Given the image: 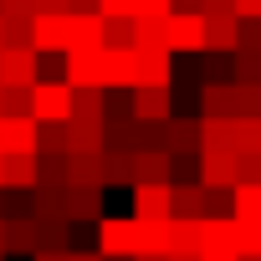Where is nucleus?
<instances>
[{
    "instance_id": "nucleus-15",
    "label": "nucleus",
    "mask_w": 261,
    "mask_h": 261,
    "mask_svg": "<svg viewBox=\"0 0 261 261\" xmlns=\"http://www.w3.org/2000/svg\"><path fill=\"white\" fill-rule=\"evenodd\" d=\"M164 256H200V220H164Z\"/></svg>"
},
{
    "instance_id": "nucleus-42",
    "label": "nucleus",
    "mask_w": 261,
    "mask_h": 261,
    "mask_svg": "<svg viewBox=\"0 0 261 261\" xmlns=\"http://www.w3.org/2000/svg\"><path fill=\"white\" fill-rule=\"evenodd\" d=\"M97 16H102V21H113V16H128V21H134V0H97Z\"/></svg>"
},
{
    "instance_id": "nucleus-43",
    "label": "nucleus",
    "mask_w": 261,
    "mask_h": 261,
    "mask_svg": "<svg viewBox=\"0 0 261 261\" xmlns=\"http://www.w3.org/2000/svg\"><path fill=\"white\" fill-rule=\"evenodd\" d=\"M0 16H36V0H0Z\"/></svg>"
},
{
    "instance_id": "nucleus-29",
    "label": "nucleus",
    "mask_w": 261,
    "mask_h": 261,
    "mask_svg": "<svg viewBox=\"0 0 261 261\" xmlns=\"http://www.w3.org/2000/svg\"><path fill=\"white\" fill-rule=\"evenodd\" d=\"M102 51H134V21L128 16L102 21Z\"/></svg>"
},
{
    "instance_id": "nucleus-47",
    "label": "nucleus",
    "mask_w": 261,
    "mask_h": 261,
    "mask_svg": "<svg viewBox=\"0 0 261 261\" xmlns=\"http://www.w3.org/2000/svg\"><path fill=\"white\" fill-rule=\"evenodd\" d=\"M67 0H36V16H62Z\"/></svg>"
},
{
    "instance_id": "nucleus-19",
    "label": "nucleus",
    "mask_w": 261,
    "mask_h": 261,
    "mask_svg": "<svg viewBox=\"0 0 261 261\" xmlns=\"http://www.w3.org/2000/svg\"><path fill=\"white\" fill-rule=\"evenodd\" d=\"M200 118H236V82H200Z\"/></svg>"
},
{
    "instance_id": "nucleus-57",
    "label": "nucleus",
    "mask_w": 261,
    "mask_h": 261,
    "mask_svg": "<svg viewBox=\"0 0 261 261\" xmlns=\"http://www.w3.org/2000/svg\"><path fill=\"white\" fill-rule=\"evenodd\" d=\"M0 261H6V256H0Z\"/></svg>"
},
{
    "instance_id": "nucleus-8",
    "label": "nucleus",
    "mask_w": 261,
    "mask_h": 261,
    "mask_svg": "<svg viewBox=\"0 0 261 261\" xmlns=\"http://www.w3.org/2000/svg\"><path fill=\"white\" fill-rule=\"evenodd\" d=\"M128 113H134L139 123H169L174 118V92L169 87H134V108H128Z\"/></svg>"
},
{
    "instance_id": "nucleus-33",
    "label": "nucleus",
    "mask_w": 261,
    "mask_h": 261,
    "mask_svg": "<svg viewBox=\"0 0 261 261\" xmlns=\"http://www.w3.org/2000/svg\"><path fill=\"white\" fill-rule=\"evenodd\" d=\"M0 41L6 46H31V16H0Z\"/></svg>"
},
{
    "instance_id": "nucleus-16",
    "label": "nucleus",
    "mask_w": 261,
    "mask_h": 261,
    "mask_svg": "<svg viewBox=\"0 0 261 261\" xmlns=\"http://www.w3.org/2000/svg\"><path fill=\"white\" fill-rule=\"evenodd\" d=\"M174 174V159L164 149H139L134 154V185H169Z\"/></svg>"
},
{
    "instance_id": "nucleus-9",
    "label": "nucleus",
    "mask_w": 261,
    "mask_h": 261,
    "mask_svg": "<svg viewBox=\"0 0 261 261\" xmlns=\"http://www.w3.org/2000/svg\"><path fill=\"white\" fill-rule=\"evenodd\" d=\"M62 220L67 225H82V220H102V190H82V185H67L62 190Z\"/></svg>"
},
{
    "instance_id": "nucleus-45",
    "label": "nucleus",
    "mask_w": 261,
    "mask_h": 261,
    "mask_svg": "<svg viewBox=\"0 0 261 261\" xmlns=\"http://www.w3.org/2000/svg\"><path fill=\"white\" fill-rule=\"evenodd\" d=\"M205 82H225V62L210 51V62H205Z\"/></svg>"
},
{
    "instance_id": "nucleus-18",
    "label": "nucleus",
    "mask_w": 261,
    "mask_h": 261,
    "mask_svg": "<svg viewBox=\"0 0 261 261\" xmlns=\"http://www.w3.org/2000/svg\"><path fill=\"white\" fill-rule=\"evenodd\" d=\"M0 190H36V154H0Z\"/></svg>"
},
{
    "instance_id": "nucleus-5",
    "label": "nucleus",
    "mask_w": 261,
    "mask_h": 261,
    "mask_svg": "<svg viewBox=\"0 0 261 261\" xmlns=\"http://www.w3.org/2000/svg\"><path fill=\"white\" fill-rule=\"evenodd\" d=\"M164 46H169V57L174 51H205V16L169 11L164 16Z\"/></svg>"
},
{
    "instance_id": "nucleus-20",
    "label": "nucleus",
    "mask_w": 261,
    "mask_h": 261,
    "mask_svg": "<svg viewBox=\"0 0 261 261\" xmlns=\"http://www.w3.org/2000/svg\"><path fill=\"white\" fill-rule=\"evenodd\" d=\"M200 149L236 154V118H200Z\"/></svg>"
},
{
    "instance_id": "nucleus-53",
    "label": "nucleus",
    "mask_w": 261,
    "mask_h": 261,
    "mask_svg": "<svg viewBox=\"0 0 261 261\" xmlns=\"http://www.w3.org/2000/svg\"><path fill=\"white\" fill-rule=\"evenodd\" d=\"M139 261H164V256H139Z\"/></svg>"
},
{
    "instance_id": "nucleus-38",
    "label": "nucleus",
    "mask_w": 261,
    "mask_h": 261,
    "mask_svg": "<svg viewBox=\"0 0 261 261\" xmlns=\"http://www.w3.org/2000/svg\"><path fill=\"white\" fill-rule=\"evenodd\" d=\"M139 256H164V225H144L139 220Z\"/></svg>"
},
{
    "instance_id": "nucleus-24",
    "label": "nucleus",
    "mask_w": 261,
    "mask_h": 261,
    "mask_svg": "<svg viewBox=\"0 0 261 261\" xmlns=\"http://www.w3.org/2000/svg\"><path fill=\"white\" fill-rule=\"evenodd\" d=\"M67 154H102V123L67 118Z\"/></svg>"
},
{
    "instance_id": "nucleus-49",
    "label": "nucleus",
    "mask_w": 261,
    "mask_h": 261,
    "mask_svg": "<svg viewBox=\"0 0 261 261\" xmlns=\"http://www.w3.org/2000/svg\"><path fill=\"white\" fill-rule=\"evenodd\" d=\"M200 261H236V251H200Z\"/></svg>"
},
{
    "instance_id": "nucleus-2",
    "label": "nucleus",
    "mask_w": 261,
    "mask_h": 261,
    "mask_svg": "<svg viewBox=\"0 0 261 261\" xmlns=\"http://www.w3.org/2000/svg\"><path fill=\"white\" fill-rule=\"evenodd\" d=\"M31 51L36 57H67L72 51V16H31Z\"/></svg>"
},
{
    "instance_id": "nucleus-23",
    "label": "nucleus",
    "mask_w": 261,
    "mask_h": 261,
    "mask_svg": "<svg viewBox=\"0 0 261 261\" xmlns=\"http://www.w3.org/2000/svg\"><path fill=\"white\" fill-rule=\"evenodd\" d=\"M67 185L102 190V154H67Z\"/></svg>"
},
{
    "instance_id": "nucleus-6",
    "label": "nucleus",
    "mask_w": 261,
    "mask_h": 261,
    "mask_svg": "<svg viewBox=\"0 0 261 261\" xmlns=\"http://www.w3.org/2000/svg\"><path fill=\"white\" fill-rule=\"evenodd\" d=\"M159 149H164L169 159L200 154V118H169V123L159 128Z\"/></svg>"
},
{
    "instance_id": "nucleus-3",
    "label": "nucleus",
    "mask_w": 261,
    "mask_h": 261,
    "mask_svg": "<svg viewBox=\"0 0 261 261\" xmlns=\"http://www.w3.org/2000/svg\"><path fill=\"white\" fill-rule=\"evenodd\" d=\"M31 118L36 123H67L72 118V87L57 82H31Z\"/></svg>"
},
{
    "instance_id": "nucleus-52",
    "label": "nucleus",
    "mask_w": 261,
    "mask_h": 261,
    "mask_svg": "<svg viewBox=\"0 0 261 261\" xmlns=\"http://www.w3.org/2000/svg\"><path fill=\"white\" fill-rule=\"evenodd\" d=\"M164 261H200V256H164Z\"/></svg>"
},
{
    "instance_id": "nucleus-25",
    "label": "nucleus",
    "mask_w": 261,
    "mask_h": 261,
    "mask_svg": "<svg viewBox=\"0 0 261 261\" xmlns=\"http://www.w3.org/2000/svg\"><path fill=\"white\" fill-rule=\"evenodd\" d=\"M102 113H108V92L102 87H72V118L102 123Z\"/></svg>"
},
{
    "instance_id": "nucleus-30",
    "label": "nucleus",
    "mask_w": 261,
    "mask_h": 261,
    "mask_svg": "<svg viewBox=\"0 0 261 261\" xmlns=\"http://www.w3.org/2000/svg\"><path fill=\"white\" fill-rule=\"evenodd\" d=\"M77 46H102V16L87 11V16H72V51Z\"/></svg>"
},
{
    "instance_id": "nucleus-21",
    "label": "nucleus",
    "mask_w": 261,
    "mask_h": 261,
    "mask_svg": "<svg viewBox=\"0 0 261 261\" xmlns=\"http://www.w3.org/2000/svg\"><path fill=\"white\" fill-rule=\"evenodd\" d=\"M200 251H236V220L230 215H205L200 220Z\"/></svg>"
},
{
    "instance_id": "nucleus-54",
    "label": "nucleus",
    "mask_w": 261,
    "mask_h": 261,
    "mask_svg": "<svg viewBox=\"0 0 261 261\" xmlns=\"http://www.w3.org/2000/svg\"><path fill=\"white\" fill-rule=\"evenodd\" d=\"M236 261H261V256H236Z\"/></svg>"
},
{
    "instance_id": "nucleus-32",
    "label": "nucleus",
    "mask_w": 261,
    "mask_h": 261,
    "mask_svg": "<svg viewBox=\"0 0 261 261\" xmlns=\"http://www.w3.org/2000/svg\"><path fill=\"white\" fill-rule=\"evenodd\" d=\"M108 87H134V51H108Z\"/></svg>"
},
{
    "instance_id": "nucleus-36",
    "label": "nucleus",
    "mask_w": 261,
    "mask_h": 261,
    "mask_svg": "<svg viewBox=\"0 0 261 261\" xmlns=\"http://www.w3.org/2000/svg\"><path fill=\"white\" fill-rule=\"evenodd\" d=\"M236 256H261V220H236Z\"/></svg>"
},
{
    "instance_id": "nucleus-13",
    "label": "nucleus",
    "mask_w": 261,
    "mask_h": 261,
    "mask_svg": "<svg viewBox=\"0 0 261 261\" xmlns=\"http://www.w3.org/2000/svg\"><path fill=\"white\" fill-rule=\"evenodd\" d=\"M0 154H36V118H0Z\"/></svg>"
},
{
    "instance_id": "nucleus-35",
    "label": "nucleus",
    "mask_w": 261,
    "mask_h": 261,
    "mask_svg": "<svg viewBox=\"0 0 261 261\" xmlns=\"http://www.w3.org/2000/svg\"><path fill=\"white\" fill-rule=\"evenodd\" d=\"M134 46L139 51H159L164 46V21H134ZM169 51V46H164Z\"/></svg>"
},
{
    "instance_id": "nucleus-50",
    "label": "nucleus",
    "mask_w": 261,
    "mask_h": 261,
    "mask_svg": "<svg viewBox=\"0 0 261 261\" xmlns=\"http://www.w3.org/2000/svg\"><path fill=\"white\" fill-rule=\"evenodd\" d=\"M67 261H102V256H97V251H77V246H72V251H67Z\"/></svg>"
},
{
    "instance_id": "nucleus-56",
    "label": "nucleus",
    "mask_w": 261,
    "mask_h": 261,
    "mask_svg": "<svg viewBox=\"0 0 261 261\" xmlns=\"http://www.w3.org/2000/svg\"><path fill=\"white\" fill-rule=\"evenodd\" d=\"M0 46H6V41H0Z\"/></svg>"
},
{
    "instance_id": "nucleus-31",
    "label": "nucleus",
    "mask_w": 261,
    "mask_h": 261,
    "mask_svg": "<svg viewBox=\"0 0 261 261\" xmlns=\"http://www.w3.org/2000/svg\"><path fill=\"white\" fill-rule=\"evenodd\" d=\"M36 154H67V123H36Z\"/></svg>"
},
{
    "instance_id": "nucleus-48",
    "label": "nucleus",
    "mask_w": 261,
    "mask_h": 261,
    "mask_svg": "<svg viewBox=\"0 0 261 261\" xmlns=\"http://www.w3.org/2000/svg\"><path fill=\"white\" fill-rule=\"evenodd\" d=\"M87 11H97V0H67V16H87Z\"/></svg>"
},
{
    "instance_id": "nucleus-39",
    "label": "nucleus",
    "mask_w": 261,
    "mask_h": 261,
    "mask_svg": "<svg viewBox=\"0 0 261 261\" xmlns=\"http://www.w3.org/2000/svg\"><path fill=\"white\" fill-rule=\"evenodd\" d=\"M236 185H261V154H236Z\"/></svg>"
},
{
    "instance_id": "nucleus-34",
    "label": "nucleus",
    "mask_w": 261,
    "mask_h": 261,
    "mask_svg": "<svg viewBox=\"0 0 261 261\" xmlns=\"http://www.w3.org/2000/svg\"><path fill=\"white\" fill-rule=\"evenodd\" d=\"M236 154H261V118H236Z\"/></svg>"
},
{
    "instance_id": "nucleus-22",
    "label": "nucleus",
    "mask_w": 261,
    "mask_h": 261,
    "mask_svg": "<svg viewBox=\"0 0 261 261\" xmlns=\"http://www.w3.org/2000/svg\"><path fill=\"white\" fill-rule=\"evenodd\" d=\"M0 251H16V256H36V220H6L0 225Z\"/></svg>"
},
{
    "instance_id": "nucleus-27",
    "label": "nucleus",
    "mask_w": 261,
    "mask_h": 261,
    "mask_svg": "<svg viewBox=\"0 0 261 261\" xmlns=\"http://www.w3.org/2000/svg\"><path fill=\"white\" fill-rule=\"evenodd\" d=\"M36 251H72V225L67 220H36Z\"/></svg>"
},
{
    "instance_id": "nucleus-1",
    "label": "nucleus",
    "mask_w": 261,
    "mask_h": 261,
    "mask_svg": "<svg viewBox=\"0 0 261 261\" xmlns=\"http://www.w3.org/2000/svg\"><path fill=\"white\" fill-rule=\"evenodd\" d=\"M62 82L67 87H102L108 92V51L102 46H77L62 57Z\"/></svg>"
},
{
    "instance_id": "nucleus-55",
    "label": "nucleus",
    "mask_w": 261,
    "mask_h": 261,
    "mask_svg": "<svg viewBox=\"0 0 261 261\" xmlns=\"http://www.w3.org/2000/svg\"><path fill=\"white\" fill-rule=\"evenodd\" d=\"M0 225H6V215H0ZM0 256H6V251H0Z\"/></svg>"
},
{
    "instance_id": "nucleus-4",
    "label": "nucleus",
    "mask_w": 261,
    "mask_h": 261,
    "mask_svg": "<svg viewBox=\"0 0 261 261\" xmlns=\"http://www.w3.org/2000/svg\"><path fill=\"white\" fill-rule=\"evenodd\" d=\"M97 256H128V261H134L139 256V220L134 215H128V220L102 215L97 220Z\"/></svg>"
},
{
    "instance_id": "nucleus-11",
    "label": "nucleus",
    "mask_w": 261,
    "mask_h": 261,
    "mask_svg": "<svg viewBox=\"0 0 261 261\" xmlns=\"http://www.w3.org/2000/svg\"><path fill=\"white\" fill-rule=\"evenodd\" d=\"M169 215L179 220H205L210 215V190L195 179V185H169Z\"/></svg>"
},
{
    "instance_id": "nucleus-40",
    "label": "nucleus",
    "mask_w": 261,
    "mask_h": 261,
    "mask_svg": "<svg viewBox=\"0 0 261 261\" xmlns=\"http://www.w3.org/2000/svg\"><path fill=\"white\" fill-rule=\"evenodd\" d=\"M236 26H241V46L236 51H261V16H246Z\"/></svg>"
},
{
    "instance_id": "nucleus-51",
    "label": "nucleus",
    "mask_w": 261,
    "mask_h": 261,
    "mask_svg": "<svg viewBox=\"0 0 261 261\" xmlns=\"http://www.w3.org/2000/svg\"><path fill=\"white\" fill-rule=\"evenodd\" d=\"M31 261H67V251H36Z\"/></svg>"
},
{
    "instance_id": "nucleus-28",
    "label": "nucleus",
    "mask_w": 261,
    "mask_h": 261,
    "mask_svg": "<svg viewBox=\"0 0 261 261\" xmlns=\"http://www.w3.org/2000/svg\"><path fill=\"white\" fill-rule=\"evenodd\" d=\"M230 220H261V185H236L230 190Z\"/></svg>"
},
{
    "instance_id": "nucleus-37",
    "label": "nucleus",
    "mask_w": 261,
    "mask_h": 261,
    "mask_svg": "<svg viewBox=\"0 0 261 261\" xmlns=\"http://www.w3.org/2000/svg\"><path fill=\"white\" fill-rule=\"evenodd\" d=\"M236 118H261V87L236 82Z\"/></svg>"
},
{
    "instance_id": "nucleus-14",
    "label": "nucleus",
    "mask_w": 261,
    "mask_h": 261,
    "mask_svg": "<svg viewBox=\"0 0 261 261\" xmlns=\"http://www.w3.org/2000/svg\"><path fill=\"white\" fill-rule=\"evenodd\" d=\"M236 46H241V26H236V16L225 11V16H205V51H215V57H236Z\"/></svg>"
},
{
    "instance_id": "nucleus-10",
    "label": "nucleus",
    "mask_w": 261,
    "mask_h": 261,
    "mask_svg": "<svg viewBox=\"0 0 261 261\" xmlns=\"http://www.w3.org/2000/svg\"><path fill=\"white\" fill-rule=\"evenodd\" d=\"M31 82H36V51L0 46V87H31Z\"/></svg>"
},
{
    "instance_id": "nucleus-26",
    "label": "nucleus",
    "mask_w": 261,
    "mask_h": 261,
    "mask_svg": "<svg viewBox=\"0 0 261 261\" xmlns=\"http://www.w3.org/2000/svg\"><path fill=\"white\" fill-rule=\"evenodd\" d=\"M102 185H134V154L128 149H102Z\"/></svg>"
},
{
    "instance_id": "nucleus-7",
    "label": "nucleus",
    "mask_w": 261,
    "mask_h": 261,
    "mask_svg": "<svg viewBox=\"0 0 261 261\" xmlns=\"http://www.w3.org/2000/svg\"><path fill=\"white\" fill-rule=\"evenodd\" d=\"M174 82V57L159 46V51H139L134 46V87H169Z\"/></svg>"
},
{
    "instance_id": "nucleus-12",
    "label": "nucleus",
    "mask_w": 261,
    "mask_h": 261,
    "mask_svg": "<svg viewBox=\"0 0 261 261\" xmlns=\"http://www.w3.org/2000/svg\"><path fill=\"white\" fill-rule=\"evenodd\" d=\"M134 220L164 225L169 220V185H134Z\"/></svg>"
},
{
    "instance_id": "nucleus-41",
    "label": "nucleus",
    "mask_w": 261,
    "mask_h": 261,
    "mask_svg": "<svg viewBox=\"0 0 261 261\" xmlns=\"http://www.w3.org/2000/svg\"><path fill=\"white\" fill-rule=\"evenodd\" d=\"M174 6L169 0H134V21H164Z\"/></svg>"
},
{
    "instance_id": "nucleus-17",
    "label": "nucleus",
    "mask_w": 261,
    "mask_h": 261,
    "mask_svg": "<svg viewBox=\"0 0 261 261\" xmlns=\"http://www.w3.org/2000/svg\"><path fill=\"white\" fill-rule=\"evenodd\" d=\"M200 185L205 190H236V154L200 149Z\"/></svg>"
},
{
    "instance_id": "nucleus-46",
    "label": "nucleus",
    "mask_w": 261,
    "mask_h": 261,
    "mask_svg": "<svg viewBox=\"0 0 261 261\" xmlns=\"http://www.w3.org/2000/svg\"><path fill=\"white\" fill-rule=\"evenodd\" d=\"M230 11V0H200V16H225ZM236 16V11H230Z\"/></svg>"
},
{
    "instance_id": "nucleus-44",
    "label": "nucleus",
    "mask_w": 261,
    "mask_h": 261,
    "mask_svg": "<svg viewBox=\"0 0 261 261\" xmlns=\"http://www.w3.org/2000/svg\"><path fill=\"white\" fill-rule=\"evenodd\" d=\"M230 11H236V21H246V16H261V0H230Z\"/></svg>"
}]
</instances>
